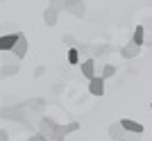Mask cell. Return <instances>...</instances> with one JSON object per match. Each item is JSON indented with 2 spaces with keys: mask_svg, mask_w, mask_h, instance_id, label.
I'll return each instance as SVG.
<instances>
[{
  "mask_svg": "<svg viewBox=\"0 0 152 141\" xmlns=\"http://www.w3.org/2000/svg\"><path fill=\"white\" fill-rule=\"evenodd\" d=\"M25 107L27 103H16V105H9V107H2L0 109V116L2 118H12V121H18V123H25Z\"/></svg>",
  "mask_w": 152,
  "mask_h": 141,
  "instance_id": "6da1fadb",
  "label": "cell"
},
{
  "mask_svg": "<svg viewBox=\"0 0 152 141\" xmlns=\"http://www.w3.org/2000/svg\"><path fill=\"white\" fill-rule=\"evenodd\" d=\"M64 9L70 12L75 18H84V16H86V5H84V0H64Z\"/></svg>",
  "mask_w": 152,
  "mask_h": 141,
  "instance_id": "7a4b0ae2",
  "label": "cell"
},
{
  "mask_svg": "<svg viewBox=\"0 0 152 141\" xmlns=\"http://www.w3.org/2000/svg\"><path fill=\"white\" fill-rule=\"evenodd\" d=\"M20 32H9V34H0V52H12L16 41H18Z\"/></svg>",
  "mask_w": 152,
  "mask_h": 141,
  "instance_id": "3957f363",
  "label": "cell"
},
{
  "mask_svg": "<svg viewBox=\"0 0 152 141\" xmlns=\"http://www.w3.org/2000/svg\"><path fill=\"white\" fill-rule=\"evenodd\" d=\"M27 48H30V43H27V37L23 32L18 34V41H16V46H14V50H12V55L16 59H23L27 55Z\"/></svg>",
  "mask_w": 152,
  "mask_h": 141,
  "instance_id": "277c9868",
  "label": "cell"
},
{
  "mask_svg": "<svg viewBox=\"0 0 152 141\" xmlns=\"http://www.w3.org/2000/svg\"><path fill=\"white\" fill-rule=\"evenodd\" d=\"M80 68H82V75L86 77V80H93L95 75H98V68H95V59L93 57H86L80 64Z\"/></svg>",
  "mask_w": 152,
  "mask_h": 141,
  "instance_id": "5b68a950",
  "label": "cell"
},
{
  "mask_svg": "<svg viewBox=\"0 0 152 141\" xmlns=\"http://www.w3.org/2000/svg\"><path fill=\"white\" fill-rule=\"evenodd\" d=\"M104 77L102 75H95L93 80H89V91H91V96H102L104 93Z\"/></svg>",
  "mask_w": 152,
  "mask_h": 141,
  "instance_id": "8992f818",
  "label": "cell"
},
{
  "mask_svg": "<svg viewBox=\"0 0 152 141\" xmlns=\"http://www.w3.org/2000/svg\"><path fill=\"white\" fill-rule=\"evenodd\" d=\"M57 125H59L57 121H52V118H48V116H45V118H41V121H39V132H41V134H45L48 139H50Z\"/></svg>",
  "mask_w": 152,
  "mask_h": 141,
  "instance_id": "52a82bcc",
  "label": "cell"
},
{
  "mask_svg": "<svg viewBox=\"0 0 152 141\" xmlns=\"http://www.w3.org/2000/svg\"><path fill=\"white\" fill-rule=\"evenodd\" d=\"M109 137H111L114 141H121V139H125V137H127V132H125V128H123L121 121H116V123L109 125Z\"/></svg>",
  "mask_w": 152,
  "mask_h": 141,
  "instance_id": "ba28073f",
  "label": "cell"
},
{
  "mask_svg": "<svg viewBox=\"0 0 152 141\" xmlns=\"http://www.w3.org/2000/svg\"><path fill=\"white\" fill-rule=\"evenodd\" d=\"M139 52H141V46H136L134 41H129V43H125V46L121 48V55H123L125 59H134Z\"/></svg>",
  "mask_w": 152,
  "mask_h": 141,
  "instance_id": "9c48e42d",
  "label": "cell"
},
{
  "mask_svg": "<svg viewBox=\"0 0 152 141\" xmlns=\"http://www.w3.org/2000/svg\"><path fill=\"white\" fill-rule=\"evenodd\" d=\"M123 128H125V132H132V134H141L143 132V125H141L139 121H132V118H121Z\"/></svg>",
  "mask_w": 152,
  "mask_h": 141,
  "instance_id": "30bf717a",
  "label": "cell"
},
{
  "mask_svg": "<svg viewBox=\"0 0 152 141\" xmlns=\"http://www.w3.org/2000/svg\"><path fill=\"white\" fill-rule=\"evenodd\" d=\"M18 62L20 59H5V64H2V70H5V75H16L20 70V66H18Z\"/></svg>",
  "mask_w": 152,
  "mask_h": 141,
  "instance_id": "8fae6325",
  "label": "cell"
},
{
  "mask_svg": "<svg viewBox=\"0 0 152 141\" xmlns=\"http://www.w3.org/2000/svg\"><path fill=\"white\" fill-rule=\"evenodd\" d=\"M57 16H59L57 9H52L50 5L45 7V12H43V21H45V25H57Z\"/></svg>",
  "mask_w": 152,
  "mask_h": 141,
  "instance_id": "7c38bea8",
  "label": "cell"
},
{
  "mask_svg": "<svg viewBox=\"0 0 152 141\" xmlns=\"http://www.w3.org/2000/svg\"><path fill=\"white\" fill-rule=\"evenodd\" d=\"M68 134H70L68 125H57V128H55V132H52V137H50V141H64Z\"/></svg>",
  "mask_w": 152,
  "mask_h": 141,
  "instance_id": "4fadbf2b",
  "label": "cell"
},
{
  "mask_svg": "<svg viewBox=\"0 0 152 141\" xmlns=\"http://www.w3.org/2000/svg\"><path fill=\"white\" fill-rule=\"evenodd\" d=\"M132 41L136 46H141V48L145 46V30H143V25H136V30L132 32Z\"/></svg>",
  "mask_w": 152,
  "mask_h": 141,
  "instance_id": "5bb4252c",
  "label": "cell"
},
{
  "mask_svg": "<svg viewBox=\"0 0 152 141\" xmlns=\"http://www.w3.org/2000/svg\"><path fill=\"white\" fill-rule=\"evenodd\" d=\"M98 75H102L104 80H109V77H114V75H116V66H114V64H104V66H102V70L98 73Z\"/></svg>",
  "mask_w": 152,
  "mask_h": 141,
  "instance_id": "9a60e30c",
  "label": "cell"
},
{
  "mask_svg": "<svg viewBox=\"0 0 152 141\" xmlns=\"http://www.w3.org/2000/svg\"><path fill=\"white\" fill-rule=\"evenodd\" d=\"M68 64H80V50L77 48H68Z\"/></svg>",
  "mask_w": 152,
  "mask_h": 141,
  "instance_id": "2e32d148",
  "label": "cell"
},
{
  "mask_svg": "<svg viewBox=\"0 0 152 141\" xmlns=\"http://www.w3.org/2000/svg\"><path fill=\"white\" fill-rule=\"evenodd\" d=\"M27 103V107H32V109H39V107H43V98H32V100H25Z\"/></svg>",
  "mask_w": 152,
  "mask_h": 141,
  "instance_id": "e0dca14e",
  "label": "cell"
},
{
  "mask_svg": "<svg viewBox=\"0 0 152 141\" xmlns=\"http://www.w3.org/2000/svg\"><path fill=\"white\" fill-rule=\"evenodd\" d=\"M64 43L66 46H70V48H80V41H75V37H70V34H66V37H64Z\"/></svg>",
  "mask_w": 152,
  "mask_h": 141,
  "instance_id": "ac0fdd59",
  "label": "cell"
},
{
  "mask_svg": "<svg viewBox=\"0 0 152 141\" xmlns=\"http://www.w3.org/2000/svg\"><path fill=\"white\" fill-rule=\"evenodd\" d=\"M27 141H50V139H48L45 134H41V132H37V134H32Z\"/></svg>",
  "mask_w": 152,
  "mask_h": 141,
  "instance_id": "d6986e66",
  "label": "cell"
},
{
  "mask_svg": "<svg viewBox=\"0 0 152 141\" xmlns=\"http://www.w3.org/2000/svg\"><path fill=\"white\" fill-rule=\"evenodd\" d=\"M50 7H52V9H57V12H61V9H64V0H50Z\"/></svg>",
  "mask_w": 152,
  "mask_h": 141,
  "instance_id": "ffe728a7",
  "label": "cell"
},
{
  "mask_svg": "<svg viewBox=\"0 0 152 141\" xmlns=\"http://www.w3.org/2000/svg\"><path fill=\"white\" fill-rule=\"evenodd\" d=\"M125 141H139V134H132V132H127Z\"/></svg>",
  "mask_w": 152,
  "mask_h": 141,
  "instance_id": "44dd1931",
  "label": "cell"
},
{
  "mask_svg": "<svg viewBox=\"0 0 152 141\" xmlns=\"http://www.w3.org/2000/svg\"><path fill=\"white\" fill-rule=\"evenodd\" d=\"M0 141H9V134H7V130H0Z\"/></svg>",
  "mask_w": 152,
  "mask_h": 141,
  "instance_id": "7402d4cb",
  "label": "cell"
},
{
  "mask_svg": "<svg viewBox=\"0 0 152 141\" xmlns=\"http://www.w3.org/2000/svg\"><path fill=\"white\" fill-rule=\"evenodd\" d=\"M43 70H45L43 66H39V68H37V73H34V75H37V77H41V75H43Z\"/></svg>",
  "mask_w": 152,
  "mask_h": 141,
  "instance_id": "603a6c76",
  "label": "cell"
},
{
  "mask_svg": "<svg viewBox=\"0 0 152 141\" xmlns=\"http://www.w3.org/2000/svg\"><path fill=\"white\" fill-rule=\"evenodd\" d=\"M0 77H7V75H5V70H2V68H0Z\"/></svg>",
  "mask_w": 152,
  "mask_h": 141,
  "instance_id": "cb8c5ba5",
  "label": "cell"
},
{
  "mask_svg": "<svg viewBox=\"0 0 152 141\" xmlns=\"http://www.w3.org/2000/svg\"><path fill=\"white\" fill-rule=\"evenodd\" d=\"M0 32H5V30H2V25H0Z\"/></svg>",
  "mask_w": 152,
  "mask_h": 141,
  "instance_id": "d4e9b609",
  "label": "cell"
},
{
  "mask_svg": "<svg viewBox=\"0 0 152 141\" xmlns=\"http://www.w3.org/2000/svg\"><path fill=\"white\" fill-rule=\"evenodd\" d=\"M150 109H152V103H150Z\"/></svg>",
  "mask_w": 152,
  "mask_h": 141,
  "instance_id": "484cf974",
  "label": "cell"
},
{
  "mask_svg": "<svg viewBox=\"0 0 152 141\" xmlns=\"http://www.w3.org/2000/svg\"><path fill=\"white\" fill-rule=\"evenodd\" d=\"M0 2H5V0H0Z\"/></svg>",
  "mask_w": 152,
  "mask_h": 141,
  "instance_id": "4316f807",
  "label": "cell"
},
{
  "mask_svg": "<svg viewBox=\"0 0 152 141\" xmlns=\"http://www.w3.org/2000/svg\"><path fill=\"white\" fill-rule=\"evenodd\" d=\"M121 141H125V139H121Z\"/></svg>",
  "mask_w": 152,
  "mask_h": 141,
  "instance_id": "83f0119b",
  "label": "cell"
}]
</instances>
